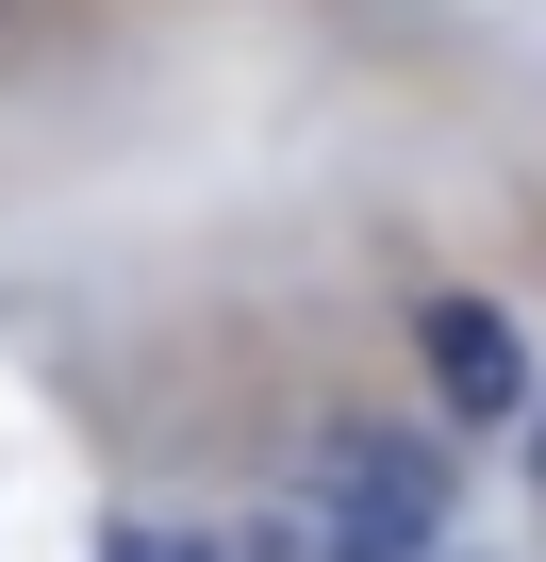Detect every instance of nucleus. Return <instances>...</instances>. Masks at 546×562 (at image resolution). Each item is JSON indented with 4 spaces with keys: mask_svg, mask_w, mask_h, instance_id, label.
Here are the masks:
<instances>
[{
    "mask_svg": "<svg viewBox=\"0 0 546 562\" xmlns=\"http://www.w3.org/2000/svg\"><path fill=\"white\" fill-rule=\"evenodd\" d=\"M414 348H431V397H447L464 430L530 414V331H513L497 299H431V315H414Z\"/></svg>",
    "mask_w": 546,
    "mask_h": 562,
    "instance_id": "nucleus-2",
    "label": "nucleus"
},
{
    "mask_svg": "<svg viewBox=\"0 0 546 562\" xmlns=\"http://www.w3.org/2000/svg\"><path fill=\"white\" fill-rule=\"evenodd\" d=\"M431 529H447L431 430H332L315 447V562H431Z\"/></svg>",
    "mask_w": 546,
    "mask_h": 562,
    "instance_id": "nucleus-1",
    "label": "nucleus"
},
{
    "mask_svg": "<svg viewBox=\"0 0 546 562\" xmlns=\"http://www.w3.org/2000/svg\"><path fill=\"white\" fill-rule=\"evenodd\" d=\"M199 562H282V546H265V529H199Z\"/></svg>",
    "mask_w": 546,
    "mask_h": 562,
    "instance_id": "nucleus-3",
    "label": "nucleus"
}]
</instances>
